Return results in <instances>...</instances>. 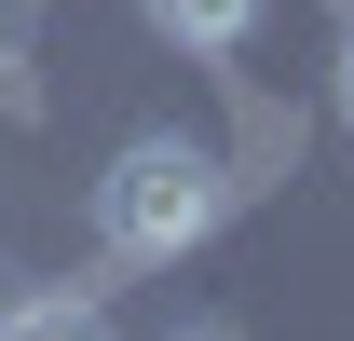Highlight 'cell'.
<instances>
[{
  "label": "cell",
  "mask_w": 354,
  "mask_h": 341,
  "mask_svg": "<svg viewBox=\"0 0 354 341\" xmlns=\"http://www.w3.org/2000/svg\"><path fill=\"white\" fill-rule=\"evenodd\" d=\"M218 205H232L218 150H191V137H136L123 164L95 177V246H109V259H191L205 232H218Z\"/></svg>",
  "instance_id": "cell-1"
},
{
  "label": "cell",
  "mask_w": 354,
  "mask_h": 341,
  "mask_svg": "<svg viewBox=\"0 0 354 341\" xmlns=\"http://www.w3.org/2000/svg\"><path fill=\"white\" fill-rule=\"evenodd\" d=\"M136 14H150L177 55H232V42H245V28L272 14V0H136Z\"/></svg>",
  "instance_id": "cell-2"
},
{
  "label": "cell",
  "mask_w": 354,
  "mask_h": 341,
  "mask_svg": "<svg viewBox=\"0 0 354 341\" xmlns=\"http://www.w3.org/2000/svg\"><path fill=\"white\" fill-rule=\"evenodd\" d=\"M0 341H109V314H95V300H14Z\"/></svg>",
  "instance_id": "cell-3"
},
{
  "label": "cell",
  "mask_w": 354,
  "mask_h": 341,
  "mask_svg": "<svg viewBox=\"0 0 354 341\" xmlns=\"http://www.w3.org/2000/svg\"><path fill=\"white\" fill-rule=\"evenodd\" d=\"M164 341H245V328H232V314H177Z\"/></svg>",
  "instance_id": "cell-4"
},
{
  "label": "cell",
  "mask_w": 354,
  "mask_h": 341,
  "mask_svg": "<svg viewBox=\"0 0 354 341\" xmlns=\"http://www.w3.org/2000/svg\"><path fill=\"white\" fill-rule=\"evenodd\" d=\"M14 69H28V42H14V14H0V96H14Z\"/></svg>",
  "instance_id": "cell-5"
},
{
  "label": "cell",
  "mask_w": 354,
  "mask_h": 341,
  "mask_svg": "<svg viewBox=\"0 0 354 341\" xmlns=\"http://www.w3.org/2000/svg\"><path fill=\"white\" fill-rule=\"evenodd\" d=\"M341 123H354V28H341Z\"/></svg>",
  "instance_id": "cell-6"
},
{
  "label": "cell",
  "mask_w": 354,
  "mask_h": 341,
  "mask_svg": "<svg viewBox=\"0 0 354 341\" xmlns=\"http://www.w3.org/2000/svg\"><path fill=\"white\" fill-rule=\"evenodd\" d=\"M14 300H28V287H14V273H0V328H14Z\"/></svg>",
  "instance_id": "cell-7"
}]
</instances>
